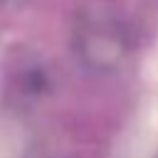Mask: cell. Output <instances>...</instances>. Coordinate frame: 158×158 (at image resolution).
Instances as JSON below:
<instances>
[{"label":"cell","mask_w":158,"mask_h":158,"mask_svg":"<svg viewBox=\"0 0 158 158\" xmlns=\"http://www.w3.org/2000/svg\"><path fill=\"white\" fill-rule=\"evenodd\" d=\"M146 74H148L153 81H158V44L153 47V52H151V57H148V62H146Z\"/></svg>","instance_id":"obj_1"},{"label":"cell","mask_w":158,"mask_h":158,"mask_svg":"<svg viewBox=\"0 0 158 158\" xmlns=\"http://www.w3.org/2000/svg\"><path fill=\"white\" fill-rule=\"evenodd\" d=\"M10 151H12V148H10L7 138H5L2 133H0V158H10Z\"/></svg>","instance_id":"obj_2"}]
</instances>
